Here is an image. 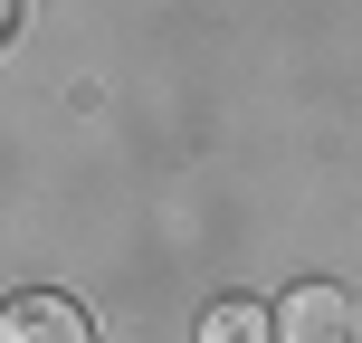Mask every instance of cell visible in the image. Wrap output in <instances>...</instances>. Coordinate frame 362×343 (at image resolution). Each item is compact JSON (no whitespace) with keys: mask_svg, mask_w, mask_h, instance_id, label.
Instances as JSON below:
<instances>
[{"mask_svg":"<svg viewBox=\"0 0 362 343\" xmlns=\"http://www.w3.org/2000/svg\"><path fill=\"white\" fill-rule=\"evenodd\" d=\"M276 343H353V296L344 286H286V306H267Z\"/></svg>","mask_w":362,"mask_h":343,"instance_id":"6da1fadb","label":"cell"},{"mask_svg":"<svg viewBox=\"0 0 362 343\" xmlns=\"http://www.w3.org/2000/svg\"><path fill=\"white\" fill-rule=\"evenodd\" d=\"M0 343H95L76 296H10L0 306Z\"/></svg>","mask_w":362,"mask_h":343,"instance_id":"7a4b0ae2","label":"cell"},{"mask_svg":"<svg viewBox=\"0 0 362 343\" xmlns=\"http://www.w3.org/2000/svg\"><path fill=\"white\" fill-rule=\"evenodd\" d=\"M200 343H267V306H248V296L210 306V315H200Z\"/></svg>","mask_w":362,"mask_h":343,"instance_id":"3957f363","label":"cell"}]
</instances>
